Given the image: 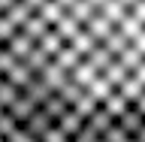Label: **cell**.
Masks as SVG:
<instances>
[{
  "mask_svg": "<svg viewBox=\"0 0 145 142\" xmlns=\"http://www.w3.org/2000/svg\"><path fill=\"white\" fill-rule=\"evenodd\" d=\"M48 121L0 39V142H42Z\"/></svg>",
  "mask_w": 145,
  "mask_h": 142,
  "instance_id": "cell-1",
  "label": "cell"
}]
</instances>
